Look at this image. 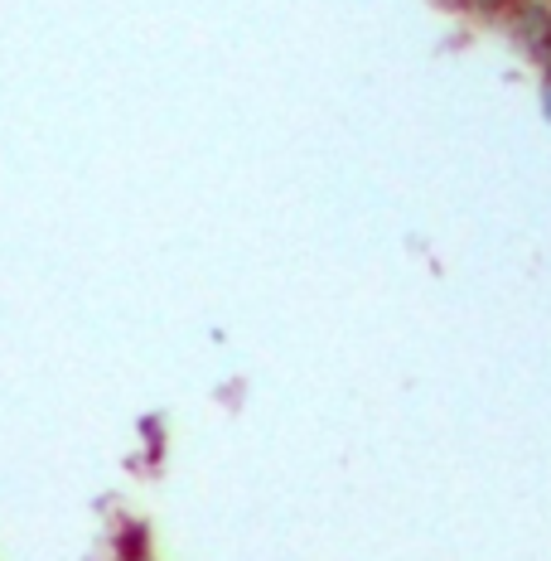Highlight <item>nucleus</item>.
I'll use <instances>...</instances> for the list:
<instances>
[{"instance_id": "obj_1", "label": "nucleus", "mask_w": 551, "mask_h": 561, "mask_svg": "<svg viewBox=\"0 0 551 561\" xmlns=\"http://www.w3.org/2000/svg\"><path fill=\"white\" fill-rule=\"evenodd\" d=\"M542 102H547V116H551V78H547V88H542Z\"/></svg>"}]
</instances>
